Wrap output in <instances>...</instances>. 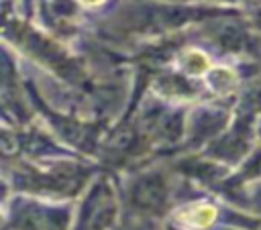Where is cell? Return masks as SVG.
Masks as SVG:
<instances>
[{
  "mask_svg": "<svg viewBox=\"0 0 261 230\" xmlns=\"http://www.w3.org/2000/svg\"><path fill=\"white\" fill-rule=\"evenodd\" d=\"M84 2H100V0H84Z\"/></svg>",
  "mask_w": 261,
  "mask_h": 230,
  "instance_id": "cell-1",
  "label": "cell"
}]
</instances>
